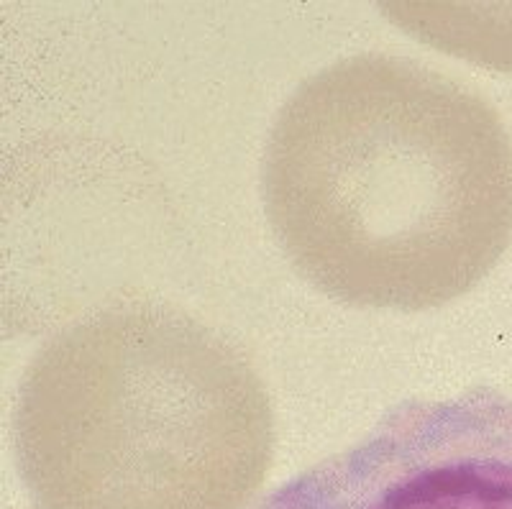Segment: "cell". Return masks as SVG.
<instances>
[{"label": "cell", "mask_w": 512, "mask_h": 509, "mask_svg": "<svg viewBox=\"0 0 512 509\" xmlns=\"http://www.w3.org/2000/svg\"><path fill=\"white\" fill-rule=\"evenodd\" d=\"M269 226L331 300L420 313L477 287L512 236V146L495 108L392 54L297 87L262 162Z\"/></svg>", "instance_id": "1"}, {"label": "cell", "mask_w": 512, "mask_h": 509, "mask_svg": "<svg viewBox=\"0 0 512 509\" xmlns=\"http://www.w3.org/2000/svg\"><path fill=\"white\" fill-rule=\"evenodd\" d=\"M16 448L41 509H241L267 471L272 407L231 338L126 302L36 351Z\"/></svg>", "instance_id": "2"}, {"label": "cell", "mask_w": 512, "mask_h": 509, "mask_svg": "<svg viewBox=\"0 0 512 509\" xmlns=\"http://www.w3.org/2000/svg\"><path fill=\"white\" fill-rule=\"evenodd\" d=\"M254 509H512V394L474 387L392 407Z\"/></svg>", "instance_id": "3"}, {"label": "cell", "mask_w": 512, "mask_h": 509, "mask_svg": "<svg viewBox=\"0 0 512 509\" xmlns=\"http://www.w3.org/2000/svg\"><path fill=\"white\" fill-rule=\"evenodd\" d=\"M392 24L425 44L497 70H512V16L497 3H382Z\"/></svg>", "instance_id": "4"}]
</instances>
